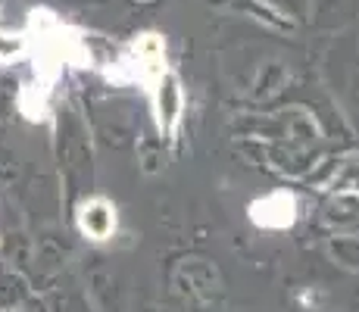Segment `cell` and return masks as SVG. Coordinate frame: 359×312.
Listing matches in <instances>:
<instances>
[{"instance_id": "obj_2", "label": "cell", "mask_w": 359, "mask_h": 312, "mask_svg": "<svg viewBox=\"0 0 359 312\" xmlns=\"http://www.w3.org/2000/svg\"><path fill=\"white\" fill-rule=\"evenodd\" d=\"M294 197L285 191L278 194H269V197L257 200V203L250 206V219L257 222L259 228H291L294 225Z\"/></svg>"}, {"instance_id": "obj_1", "label": "cell", "mask_w": 359, "mask_h": 312, "mask_svg": "<svg viewBox=\"0 0 359 312\" xmlns=\"http://www.w3.org/2000/svg\"><path fill=\"white\" fill-rule=\"evenodd\" d=\"M75 222H79V231L88 240H107L116 234L119 216H116V206L107 197H88L79 203Z\"/></svg>"}, {"instance_id": "obj_3", "label": "cell", "mask_w": 359, "mask_h": 312, "mask_svg": "<svg viewBox=\"0 0 359 312\" xmlns=\"http://www.w3.org/2000/svg\"><path fill=\"white\" fill-rule=\"evenodd\" d=\"M156 122L163 135H175L182 125V91L172 79H165L156 91Z\"/></svg>"}]
</instances>
